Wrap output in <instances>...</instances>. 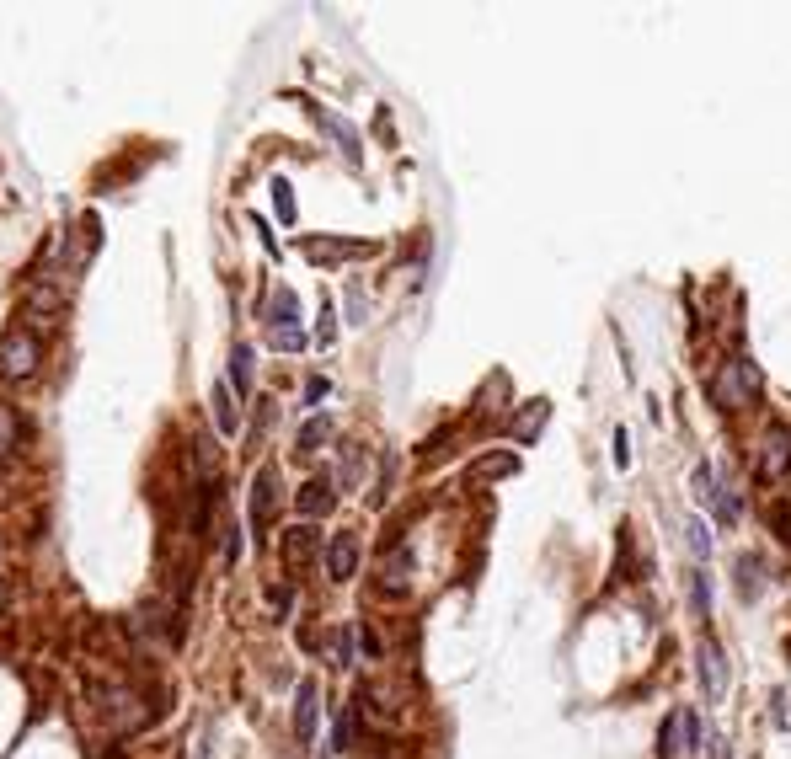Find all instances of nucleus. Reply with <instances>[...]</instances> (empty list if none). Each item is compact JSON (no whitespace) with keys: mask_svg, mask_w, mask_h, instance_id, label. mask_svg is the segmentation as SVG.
Returning a JSON list of instances; mask_svg holds the SVG:
<instances>
[{"mask_svg":"<svg viewBox=\"0 0 791 759\" xmlns=\"http://www.w3.org/2000/svg\"><path fill=\"white\" fill-rule=\"evenodd\" d=\"M38 364H43V343L33 327L0 332V380H33Z\"/></svg>","mask_w":791,"mask_h":759,"instance_id":"obj_1","label":"nucleus"},{"mask_svg":"<svg viewBox=\"0 0 791 759\" xmlns=\"http://www.w3.org/2000/svg\"><path fill=\"white\" fill-rule=\"evenodd\" d=\"M278 503H284V476H278L273 460H262L257 466V482H252V530H273L278 519Z\"/></svg>","mask_w":791,"mask_h":759,"instance_id":"obj_2","label":"nucleus"},{"mask_svg":"<svg viewBox=\"0 0 791 759\" xmlns=\"http://www.w3.org/2000/svg\"><path fill=\"white\" fill-rule=\"evenodd\" d=\"M749 391H754V369L743 359H727L717 375H711V401H717L722 412H738L743 401H749Z\"/></svg>","mask_w":791,"mask_h":759,"instance_id":"obj_3","label":"nucleus"},{"mask_svg":"<svg viewBox=\"0 0 791 759\" xmlns=\"http://www.w3.org/2000/svg\"><path fill=\"white\" fill-rule=\"evenodd\" d=\"M305 113L316 118V129L327 134L332 145H337V150H343V156H348V166H359V161H364V139H359V129H353L348 118H337L332 107H321V102H305Z\"/></svg>","mask_w":791,"mask_h":759,"instance_id":"obj_4","label":"nucleus"},{"mask_svg":"<svg viewBox=\"0 0 791 759\" xmlns=\"http://www.w3.org/2000/svg\"><path fill=\"white\" fill-rule=\"evenodd\" d=\"M695 498L717 508L722 524H738V492L722 487V476H717V466H711V460H701V466H695Z\"/></svg>","mask_w":791,"mask_h":759,"instance_id":"obj_5","label":"nucleus"},{"mask_svg":"<svg viewBox=\"0 0 791 759\" xmlns=\"http://www.w3.org/2000/svg\"><path fill=\"white\" fill-rule=\"evenodd\" d=\"M695 679H701L706 701H722L727 695V658H722V647L711 637H701V647H695Z\"/></svg>","mask_w":791,"mask_h":759,"instance_id":"obj_6","label":"nucleus"},{"mask_svg":"<svg viewBox=\"0 0 791 759\" xmlns=\"http://www.w3.org/2000/svg\"><path fill=\"white\" fill-rule=\"evenodd\" d=\"M754 476H759V482H786V476H791V433H786V428H770V433H765Z\"/></svg>","mask_w":791,"mask_h":759,"instance_id":"obj_7","label":"nucleus"},{"mask_svg":"<svg viewBox=\"0 0 791 759\" xmlns=\"http://www.w3.org/2000/svg\"><path fill=\"white\" fill-rule=\"evenodd\" d=\"M353 572H359V535H332V546H327V578L332 583H348Z\"/></svg>","mask_w":791,"mask_h":759,"instance_id":"obj_8","label":"nucleus"},{"mask_svg":"<svg viewBox=\"0 0 791 759\" xmlns=\"http://www.w3.org/2000/svg\"><path fill=\"white\" fill-rule=\"evenodd\" d=\"M690 749H695V711L679 706L669 727H663V759H685Z\"/></svg>","mask_w":791,"mask_h":759,"instance_id":"obj_9","label":"nucleus"},{"mask_svg":"<svg viewBox=\"0 0 791 759\" xmlns=\"http://www.w3.org/2000/svg\"><path fill=\"white\" fill-rule=\"evenodd\" d=\"M316 717H321V690L316 679H300V695H294V738L300 743L316 738Z\"/></svg>","mask_w":791,"mask_h":759,"instance_id":"obj_10","label":"nucleus"},{"mask_svg":"<svg viewBox=\"0 0 791 759\" xmlns=\"http://www.w3.org/2000/svg\"><path fill=\"white\" fill-rule=\"evenodd\" d=\"M332 503H337V492H332V476H310V482L294 492V508H300L305 519H321V514H332Z\"/></svg>","mask_w":791,"mask_h":759,"instance_id":"obj_11","label":"nucleus"},{"mask_svg":"<svg viewBox=\"0 0 791 759\" xmlns=\"http://www.w3.org/2000/svg\"><path fill=\"white\" fill-rule=\"evenodd\" d=\"M300 327V300H294V289H273L268 300V332H289Z\"/></svg>","mask_w":791,"mask_h":759,"instance_id":"obj_12","label":"nucleus"},{"mask_svg":"<svg viewBox=\"0 0 791 759\" xmlns=\"http://www.w3.org/2000/svg\"><path fill=\"white\" fill-rule=\"evenodd\" d=\"M316 546H321V535L310 530V524H294V530L284 535V562L289 567H305L310 556H316Z\"/></svg>","mask_w":791,"mask_h":759,"instance_id":"obj_13","label":"nucleus"},{"mask_svg":"<svg viewBox=\"0 0 791 759\" xmlns=\"http://www.w3.org/2000/svg\"><path fill=\"white\" fill-rule=\"evenodd\" d=\"M305 252H310V262H337V257H369L375 246L369 241H310Z\"/></svg>","mask_w":791,"mask_h":759,"instance_id":"obj_14","label":"nucleus"},{"mask_svg":"<svg viewBox=\"0 0 791 759\" xmlns=\"http://www.w3.org/2000/svg\"><path fill=\"white\" fill-rule=\"evenodd\" d=\"M327 439H332V417L321 412V417H310V423L294 433V449H300V455H316V449L327 444Z\"/></svg>","mask_w":791,"mask_h":759,"instance_id":"obj_15","label":"nucleus"},{"mask_svg":"<svg viewBox=\"0 0 791 759\" xmlns=\"http://www.w3.org/2000/svg\"><path fill=\"white\" fill-rule=\"evenodd\" d=\"M738 594L743 599L765 594V562H759V556H738Z\"/></svg>","mask_w":791,"mask_h":759,"instance_id":"obj_16","label":"nucleus"},{"mask_svg":"<svg viewBox=\"0 0 791 759\" xmlns=\"http://www.w3.org/2000/svg\"><path fill=\"white\" fill-rule=\"evenodd\" d=\"M209 407H214V423H220V433H236V428H241V412H236V401H230V385H214V391H209Z\"/></svg>","mask_w":791,"mask_h":759,"instance_id":"obj_17","label":"nucleus"},{"mask_svg":"<svg viewBox=\"0 0 791 759\" xmlns=\"http://www.w3.org/2000/svg\"><path fill=\"white\" fill-rule=\"evenodd\" d=\"M230 380H236L241 396H252V348H246V343L230 348Z\"/></svg>","mask_w":791,"mask_h":759,"instance_id":"obj_18","label":"nucleus"},{"mask_svg":"<svg viewBox=\"0 0 791 759\" xmlns=\"http://www.w3.org/2000/svg\"><path fill=\"white\" fill-rule=\"evenodd\" d=\"M17 444H22V417H17V407L0 401V455H11Z\"/></svg>","mask_w":791,"mask_h":759,"instance_id":"obj_19","label":"nucleus"},{"mask_svg":"<svg viewBox=\"0 0 791 759\" xmlns=\"http://www.w3.org/2000/svg\"><path fill=\"white\" fill-rule=\"evenodd\" d=\"M540 428H546V401H535V407H524V412H519V423H514V439H519V444H530Z\"/></svg>","mask_w":791,"mask_h":759,"instance_id":"obj_20","label":"nucleus"},{"mask_svg":"<svg viewBox=\"0 0 791 759\" xmlns=\"http://www.w3.org/2000/svg\"><path fill=\"white\" fill-rule=\"evenodd\" d=\"M514 471H519L514 455H487V460H476V466H471L476 482H487V476H514Z\"/></svg>","mask_w":791,"mask_h":759,"instance_id":"obj_21","label":"nucleus"},{"mask_svg":"<svg viewBox=\"0 0 791 759\" xmlns=\"http://www.w3.org/2000/svg\"><path fill=\"white\" fill-rule=\"evenodd\" d=\"M273 209H278V220L284 225H294V188L284 177H273Z\"/></svg>","mask_w":791,"mask_h":759,"instance_id":"obj_22","label":"nucleus"},{"mask_svg":"<svg viewBox=\"0 0 791 759\" xmlns=\"http://www.w3.org/2000/svg\"><path fill=\"white\" fill-rule=\"evenodd\" d=\"M332 749H353V711H348V706L337 711V727H332Z\"/></svg>","mask_w":791,"mask_h":759,"instance_id":"obj_23","label":"nucleus"},{"mask_svg":"<svg viewBox=\"0 0 791 759\" xmlns=\"http://www.w3.org/2000/svg\"><path fill=\"white\" fill-rule=\"evenodd\" d=\"M690 604H695V615L711 610V583L701 578V572H690Z\"/></svg>","mask_w":791,"mask_h":759,"instance_id":"obj_24","label":"nucleus"},{"mask_svg":"<svg viewBox=\"0 0 791 759\" xmlns=\"http://www.w3.org/2000/svg\"><path fill=\"white\" fill-rule=\"evenodd\" d=\"M332 658H337V669H348V663H353V631H348V626H337V637H332Z\"/></svg>","mask_w":791,"mask_h":759,"instance_id":"obj_25","label":"nucleus"},{"mask_svg":"<svg viewBox=\"0 0 791 759\" xmlns=\"http://www.w3.org/2000/svg\"><path fill=\"white\" fill-rule=\"evenodd\" d=\"M316 343H321V348H332V343H337V316H332V305H327V300H321V327H316Z\"/></svg>","mask_w":791,"mask_h":759,"instance_id":"obj_26","label":"nucleus"},{"mask_svg":"<svg viewBox=\"0 0 791 759\" xmlns=\"http://www.w3.org/2000/svg\"><path fill=\"white\" fill-rule=\"evenodd\" d=\"M268 343H273V348H284V353H300V348H305V332H300V327H289V332H268Z\"/></svg>","mask_w":791,"mask_h":759,"instance_id":"obj_27","label":"nucleus"},{"mask_svg":"<svg viewBox=\"0 0 791 759\" xmlns=\"http://www.w3.org/2000/svg\"><path fill=\"white\" fill-rule=\"evenodd\" d=\"M685 535H690V551H711V530H706L701 519H690V524H685Z\"/></svg>","mask_w":791,"mask_h":759,"instance_id":"obj_28","label":"nucleus"},{"mask_svg":"<svg viewBox=\"0 0 791 759\" xmlns=\"http://www.w3.org/2000/svg\"><path fill=\"white\" fill-rule=\"evenodd\" d=\"M615 466H620V471L631 466V439H626V428H615Z\"/></svg>","mask_w":791,"mask_h":759,"instance_id":"obj_29","label":"nucleus"}]
</instances>
